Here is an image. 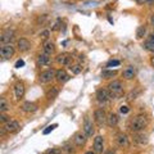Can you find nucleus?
Returning <instances> with one entry per match:
<instances>
[{"mask_svg":"<svg viewBox=\"0 0 154 154\" xmlns=\"http://www.w3.org/2000/svg\"><path fill=\"white\" fill-rule=\"evenodd\" d=\"M148 123H149V119L145 114H137L131 119L130 130H131L132 132H140L148 126Z\"/></svg>","mask_w":154,"mask_h":154,"instance_id":"f257e3e1","label":"nucleus"},{"mask_svg":"<svg viewBox=\"0 0 154 154\" xmlns=\"http://www.w3.org/2000/svg\"><path fill=\"white\" fill-rule=\"evenodd\" d=\"M107 89L109 90L112 98H114V99H118L123 95V84L119 80H113L112 82H109Z\"/></svg>","mask_w":154,"mask_h":154,"instance_id":"f03ea898","label":"nucleus"},{"mask_svg":"<svg viewBox=\"0 0 154 154\" xmlns=\"http://www.w3.org/2000/svg\"><path fill=\"white\" fill-rule=\"evenodd\" d=\"M110 99H113V98H112V95H110L108 89H99L96 91V100H98V103L100 105L108 104L110 102Z\"/></svg>","mask_w":154,"mask_h":154,"instance_id":"7ed1b4c3","label":"nucleus"},{"mask_svg":"<svg viewBox=\"0 0 154 154\" xmlns=\"http://www.w3.org/2000/svg\"><path fill=\"white\" fill-rule=\"evenodd\" d=\"M55 75H57V71L46 69V71H44V72H41L40 73V76H38V81H40L41 84H49L55 79Z\"/></svg>","mask_w":154,"mask_h":154,"instance_id":"20e7f679","label":"nucleus"},{"mask_svg":"<svg viewBox=\"0 0 154 154\" xmlns=\"http://www.w3.org/2000/svg\"><path fill=\"white\" fill-rule=\"evenodd\" d=\"M14 51H16V49L12 44H4L0 48V55H2L3 59H11L14 55Z\"/></svg>","mask_w":154,"mask_h":154,"instance_id":"39448f33","label":"nucleus"},{"mask_svg":"<svg viewBox=\"0 0 154 154\" xmlns=\"http://www.w3.org/2000/svg\"><path fill=\"white\" fill-rule=\"evenodd\" d=\"M107 118H108V116L103 108H99L94 112V119L98 126H103L104 123H107Z\"/></svg>","mask_w":154,"mask_h":154,"instance_id":"423d86ee","label":"nucleus"},{"mask_svg":"<svg viewBox=\"0 0 154 154\" xmlns=\"http://www.w3.org/2000/svg\"><path fill=\"white\" fill-rule=\"evenodd\" d=\"M14 38H16V32H14V30L8 28V30H5L2 33L0 41H2V45H4V44H12V41L14 40Z\"/></svg>","mask_w":154,"mask_h":154,"instance_id":"0eeeda50","label":"nucleus"},{"mask_svg":"<svg viewBox=\"0 0 154 154\" xmlns=\"http://www.w3.org/2000/svg\"><path fill=\"white\" fill-rule=\"evenodd\" d=\"M94 125H93V121L86 116L84 118V123H82V131L88 135V137H91L94 135Z\"/></svg>","mask_w":154,"mask_h":154,"instance_id":"6e6552de","label":"nucleus"},{"mask_svg":"<svg viewBox=\"0 0 154 154\" xmlns=\"http://www.w3.org/2000/svg\"><path fill=\"white\" fill-rule=\"evenodd\" d=\"M94 152L96 154H103L104 153V139L103 136H95L94 139Z\"/></svg>","mask_w":154,"mask_h":154,"instance_id":"1a4fd4ad","label":"nucleus"},{"mask_svg":"<svg viewBox=\"0 0 154 154\" xmlns=\"http://www.w3.org/2000/svg\"><path fill=\"white\" fill-rule=\"evenodd\" d=\"M73 141L77 146H84L86 141H88V135H86L84 131H79L73 135Z\"/></svg>","mask_w":154,"mask_h":154,"instance_id":"9d476101","label":"nucleus"},{"mask_svg":"<svg viewBox=\"0 0 154 154\" xmlns=\"http://www.w3.org/2000/svg\"><path fill=\"white\" fill-rule=\"evenodd\" d=\"M3 128L5 130L8 134H16V132H18V130H19V123L17 121H11V119H9L7 123H4Z\"/></svg>","mask_w":154,"mask_h":154,"instance_id":"9b49d317","label":"nucleus"},{"mask_svg":"<svg viewBox=\"0 0 154 154\" xmlns=\"http://www.w3.org/2000/svg\"><path fill=\"white\" fill-rule=\"evenodd\" d=\"M17 48H18V50L21 51V53L28 51V50L31 49V42L28 41L27 38L22 37V38H19V40L17 41Z\"/></svg>","mask_w":154,"mask_h":154,"instance_id":"f8f14e48","label":"nucleus"},{"mask_svg":"<svg viewBox=\"0 0 154 154\" xmlns=\"http://www.w3.org/2000/svg\"><path fill=\"white\" fill-rule=\"evenodd\" d=\"M71 59H72L71 54H68V53H62V54L57 57V63L62 64V66H69V64H72Z\"/></svg>","mask_w":154,"mask_h":154,"instance_id":"ddd939ff","label":"nucleus"},{"mask_svg":"<svg viewBox=\"0 0 154 154\" xmlns=\"http://www.w3.org/2000/svg\"><path fill=\"white\" fill-rule=\"evenodd\" d=\"M23 95H25V85L21 81H18V82L14 85V96H16V99L19 100L23 98Z\"/></svg>","mask_w":154,"mask_h":154,"instance_id":"4468645a","label":"nucleus"},{"mask_svg":"<svg viewBox=\"0 0 154 154\" xmlns=\"http://www.w3.org/2000/svg\"><path fill=\"white\" fill-rule=\"evenodd\" d=\"M71 79L69 75L67 73V71L66 69H58L57 71V75H55V80L58 81V82H60V84H63V82H67Z\"/></svg>","mask_w":154,"mask_h":154,"instance_id":"2eb2a0df","label":"nucleus"},{"mask_svg":"<svg viewBox=\"0 0 154 154\" xmlns=\"http://www.w3.org/2000/svg\"><path fill=\"white\" fill-rule=\"evenodd\" d=\"M116 141H117L118 144V146H121V148H126L128 146V137H127V135L126 134H118L117 136H116Z\"/></svg>","mask_w":154,"mask_h":154,"instance_id":"dca6fc26","label":"nucleus"},{"mask_svg":"<svg viewBox=\"0 0 154 154\" xmlns=\"http://www.w3.org/2000/svg\"><path fill=\"white\" fill-rule=\"evenodd\" d=\"M21 109L26 113H32V112H36L37 110V105L32 102H25L21 105Z\"/></svg>","mask_w":154,"mask_h":154,"instance_id":"f3484780","label":"nucleus"},{"mask_svg":"<svg viewBox=\"0 0 154 154\" xmlns=\"http://www.w3.org/2000/svg\"><path fill=\"white\" fill-rule=\"evenodd\" d=\"M50 63V54H46V53H41L37 57V64L38 66H48Z\"/></svg>","mask_w":154,"mask_h":154,"instance_id":"a211bd4d","label":"nucleus"},{"mask_svg":"<svg viewBox=\"0 0 154 154\" xmlns=\"http://www.w3.org/2000/svg\"><path fill=\"white\" fill-rule=\"evenodd\" d=\"M118 121H119V117H118V114H117V113L110 112V113L108 114V118H107L108 126H110V127L117 126V125H118Z\"/></svg>","mask_w":154,"mask_h":154,"instance_id":"6ab92c4d","label":"nucleus"},{"mask_svg":"<svg viewBox=\"0 0 154 154\" xmlns=\"http://www.w3.org/2000/svg\"><path fill=\"white\" fill-rule=\"evenodd\" d=\"M144 48L150 51V53H154V33H152V35H149L146 37V40L144 41Z\"/></svg>","mask_w":154,"mask_h":154,"instance_id":"aec40b11","label":"nucleus"},{"mask_svg":"<svg viewBox=\"0 0 154 154\" xmlns=\"http://www.w3.org/2000/svg\"><path fill=\"white\" fill-rule=\"evenodd\" d=\"M134 141L136 144H139V145H145V144L148 143V136L145 134H143V132L136 134L134 136Z\"/></svg>","mask_w":154,"mask_h":154,"instance_id":"412c9836","label":"nucleus"},{"mask_svg":"<svg viewBox=\"0 0 154 154\" xmlns=\"http://www.w3.org/2000/svg\"><path fill=\"white\" fill-rule=\"evenodd\" d=\"M42 50H44V53H46V54H50V55H51V53H54V50H55L54 42L49 41V40L45 41L44 45H42Z\"/></svg>","mask_w":154,"mask_h":154,"instance_id":"4be33fe9","label":"nucleus"},{"mask_svg":"<svg viewBox=\"0 0 154 154\" xmlns=\"http://www.w3.org/2000/svg\"><path fill=\"white\" fill-rule=\"evenodd\" d=\"M135 75H136V71H135V68L132 66H128L127 68L123 71V77L126 80H132L135 77Z\"/></svg>","mask_w":154,"mask_h":154,"instance_id":"5701e85b","label":"nucleus"},{"mask_svg":"<svg viewBox=\"0 0 154 154\" xmlns=\"http://www.w3.org/2000/svg\"><path fill=\"white\" fill-rule=\"evenodd\" d=\"M8 109H9L8 100L4 98V96H2V98H0V113H5Z\"/></svg>","mask_w":154,"mask_h":154,"instance_id":"b1692460","label":"nucleus"},{"mask_svg":"<svg viewBox=\"0 0 154 154\" xmlns=\"http://www.w3.org/2000/svg\"><path fill=\"white\" fill-rule=\"evenodd\" d=\"M69 71L72 72V75H80L82 71V67L80 63H75V64H69Z\"/></svg>","mask_w":154,"mask_h":154,"instance_id":"393cba45","label":"nucleus"},{"mask_svg":"<svg viewBox=\"0 0 154 154\" xmlns=\"http://www.w3.org/2000/svg\"><path fill=\"white\" fill-rule=\"evenodd\" d=\"M145 33H146V27L145 26H139L137 27V30H136V37L139 38V40L145 36Z\"/></svg>","mask_w":154,"mask_h":154,"instance_id":"a878e982","label":"nucleus"},{"mask_svg":"<svg viewBox=\"0 0 154 154\" xmlns=\"http://www.w3.org/2000/svg\"><path fill=\"white\" fill-rule=\"evenodd\" d=\"M57 95H58V89H57L55 86H54V88H51V89H50V90L46 93V98L49 99V100H51V99H54Z\"/></svg>","mask_w":154,"mask_h":154,"instance_id":"bb28decb","label":"nucleus"},{"mask_svg":"<svg viewBox=\"0 0 154 154\" xmlns=\"http://www.w3.org/2000/svg\"><path fill=\"white\" fill-rule=\"evenodd\" d=\"M116 75H117V71H108L105 69L102 72V76L104 77V79H110V77H114Z\"/></svg>","mask_w":154,"mask_h":154,"instance_id":"cd10ccee","label":"nucleus"},{"mask_svg":"<svg viewBox=\"0 0 154 154\" xmlns=\"http://www.w3.org/2000/svg\"><path fill=\"white\" fill-rule=\"evenodd\" d=\"M49 36H50V30H44L42 32H40V38H41V40L48 41Z\"/></svg>","mask_w":154,"mask_h":154,"instance_id":"c85d7f7f","label":"nucleus"},{"mask_svg":"<svg viewBox=\"0 0 154 154\" xmlns=\"http://www.w3.org/2000/svg\"><path fill=\"white\" fill-rule=\"evenodd\" d=\"M55 127H58V125H57V123H54V125H50V126H48V127L44 130V131H42V134H44V135L50 134V132H51V131H53V130H54Z\"/></svg>","mask_w":154,"mask_h":154,"instance_id":"c756f323","label":"nucleus"},{"mask_svg":"<svg viewBox=\"0 0 154 154\" xmlns=\"http://www.w3.org/2000/svg\"><path fill=\"white\" fill-rule=\"evenodd\" d=\"M121 64V62L117 60V59H114V60H109L108 63H107V68H110V67H117Z\"/></svg>","mask_w":154,"mask_h":154,"instance_id":"7c9ffc66","label":"nucleus"},{"mask_svg":"<svg viewBox=\"0 0 154 154\" xmlns=\"http://www.w3.org/2000/svg\"><path fill=\"white\" fill-rule=\"evenodd\" d=\"M9 121V117L5 114V113H0V122H3V123H7Z\"/></svg>","mask_w":154,"mask_h":154,"instance_id":"2f4dec72","label":"nucleus"},{"mask_svg":"<svg viewBox=\"0 0 154 154\" xmlns=\"http://www.w3.org/2000/svg\"><path fill=\"white\" fill-rule=\"evenodd\" d=\"M119 112H121L122 114H127L130 112V108L127 107V105H121V107H119Z\"/></svg>","mask_w":154,"mask_h":154,"instance_id":"473e14b6","label":"nucleus"},{"mask_svg":"<svg viewBox=\"0 0 154 154\" xmlns=\"http://www.w3.org/2000/svg\"><path fill=\"white\" fill-rule=\"evenodd\" d=\"M23 66H25V60L18 59V60H17V63H16V66H14V67H16V68H21V67H23Z\"/></svg>","mask_w":154,"mask_h":154,"instance_id":"72a5a7b5","label":"nucleus"},{"mask_svg":"<svg viewBox=\"0 0 154 154\" xmlns=\"http://www.w3.org/2000/svg\"><path fill=\"white\" fill-rule=\"evenodd\" d=\"M46 154H62V152L59 150V149H50Z\"/></svg>","mask_w":154,"mask_h":154,"instance_id":"f704fd0d","label":"nucleus"},{"mask_svg":"<svg viewBox=\"0 0 154 154\" xmlns=\"http://www.w3.org/2000/svg\"><path fill=\"white\" fill-rule=\"evenodd\" d=\"M137 4H149V3H153V0H136Z\"/></svg>","mask_w":154,"mask_h":154,"instance_id":"c9c22d12","label":"nucleus"},{"mask_svg":"<svg viewBox=\"0 0 154 154\" xmlns=\"http://www.w3.org/2000/svg\"><path fill=\"white\" fill-rule=\"evenodd\" d=\"M104 154H116V150L114 149H107V150L104 152Z\"/></svg>","mask_w":154,"mask_h":154,"instance_id":"e433bc0d","label":"nucleus"},{"mask_svg":"<svg viewBox=\"0 0 154 154\" xmlns=\"http://www.w3.org/2000/svg\"><path fill=\"white\" fill-rule=\"evenodd\" d=\"M59 23H60V21H59V19H58V21L55 22V25H54V27H53V28H51V30H53V31H55V30H58V27H59Z\"/></svg>","mask_w":154,"mask_h":154,"instance_id":"4c0bfd02","label":"nucleus"},{"mask_svg":"<svg viewBox=\"0 0 154 154\" xmlns=\"http://www.w3.org/2000/svg\"><path fill=\"white\" fill-rule=\"evenodd\" d=\"M150 23H152V26L154 27V14H152V17H150Z\"/></svg>","mask_w":154,"mask_h":154,"instance_id":"58836bf2","label":"nucleus"},{"mask_svg":"<svg viewBox=\"0 0 154 154\" xmlns=\"http://www.w3.org/2000/svg\"><path fill=\"white\" fill-rule=\"evenodd\" d=\"M85 154H96V153H95V152H94V150H93V152H86V153H85Z\"/></svg>","mask_w":154,"mask_h":154,"instance_id":"ea45409f","label":"nucleus"}]
</instances>
